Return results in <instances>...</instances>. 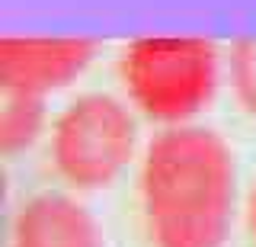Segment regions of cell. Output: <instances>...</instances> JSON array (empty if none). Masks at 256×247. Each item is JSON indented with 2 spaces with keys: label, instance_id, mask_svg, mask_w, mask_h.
Returning a JSON list of instances; mask_svg holds the SVG:
<instances>
[{
  "label": "cell",
  "instance_id": "cell-4",
  "mask_svg": "<svg viewBox=\"0 0 256 247\" xmlns=\"http://www.w3.org/2000/svg\"><path fill=\"white\" fill-rule=\"evenodd\" d=\"M100 45L93 39H45L4 36L0 39V93L42 97L64 90L93 65Z\"/></svg>",
  "mask_w": 256,
  "mask_h": 247
},
{
  "label": "cell",
  "instance_id": "cell-5",
  "mask_svg": "<svg viewBox=\"0 0 256 247\" xmlns=\"http://www.w3.org/2000/svg\"><path fill=\"white\" fill-rule=\"evenodd\" d=\"M10 247H106V237L80 199L45 189L20 205Z\"/></svg>",
  "mask_w": 256,
  "mask_h": 247
},
{
  "label": "cell",
  "instance_id": "cell-7",
  "mask_svg": "<svg viewBox=\"0 0 256 247\" xmlns=\"http://www.w3.org/2000/svg\"><path fill=\"white\" fill-rule=\"evenodd\" d=\"M230 87L246 116L256 119V36L237 39L230 45Z\"/></svg>",
  "mask_w": 256,
  "mask_h": 247
},
{
  "label": "cell",
  "instance_id": "cell-8",
  "mask_svg": "<svg viewBox=\"0 0 256 247\" xmlns=\"http://www.w3.org/2000/svg\"><path fill=\"white\" fill-rule=\"evenodd\" d=\"M250 228H253V237H256V189L250 196Z\"/></svg>",
  "mask_w": 256,
  "mask_h": 247
},
{
  "label": "cell",
  "instance_id": "cell-3",
  "mask_svg": "<svg viewBox=\"0 0 256 247\" xmlns=\"http://www.w3.org/2000/svg\"><path fill=\"white\" fill-rule=\"evenodd\" d=\"M138 125L132 109L109 93H84L54 119L52 161L74 189H106L132 164Z\"/></svg>",
  "mask_w": 256,
  "mask_h": 247
},
{
  "label": "cell",
  "instance_id": "cell-6",
  "mask_svg": "<svg viewBox=\"0 0 256 247\" xmlns=\"http://www.w3.org/2000/svg\"><path fill=\"white\" fill-rule=\"evenodd\" d=\"M48 106L42 97L0 93V154L16 157L42 138Z\"/></svg>",
  "mask_w": 256,
  "mask_h": 247
},
{
  "label": "cell",
  "instance_id": "cell-2",
  "mask_svg": "<svg viewBox=\"0 0 256 247\" xmlns=\"http://www.w3.org/2000/svg\"><path fill=\"white\" fill-rule=\"evenodd\" d=\"M221 55L202 36H141L122 52V84L141 116L164 129L192 125L218 93Z\"/></svg>",
  "mask_w": 256,
  "mask_h": 247
},
{
  "label": "cell",
  "instance_id": "cell-1",
  "mask_svg": "<svg viewBox=\"0 0 256 247\" xmlns=\"http://www.w3.org/2000/svg\"><path fill=\"white\" fill-rule=\"evenodd\" d=\"M141 209L154 247H224L237 209V157L202 125L164 129L144 151Z\"/></svg>",
  "mask_w": 256,
  "mask_h": 247
}]
</instances>
